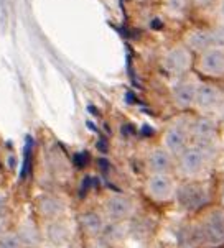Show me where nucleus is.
<instances>
[{
  "label": "nucleus",
  "instance_id": "8",
  "mask_svg": "<svg viewBox=\"0 0 224 248\" xmlns=\"http://www.w3.org/2000/svg\"><path fill=\"white\" fill-rule=\"evenodd\" d=\"M201 163H203V155L200 153V150H190L185 153L183 156V166L185 170L193 173V171L200 170L201 168Z\"/></svg>",
  "mask_w": 224,
  "mask_h": 248
},
{
  "label": "nucleus",
  "instance_id": "17",
  "mask_svg": "<svg viewBox=\"0 0 224 248\" xmlns=\"http://www.w3.org/2000/svg\"><path fill=\"white\" fill-rule=\"evenodd\" d=\"M91 184H92V179L87 176V178L83 181V186H81V189H79V196H81V197L86 196V192H87V189L91 187Z\"/></svg>",
  "mask_w": 224,
  "mask_h": 248
},
{
  "label": "nucleus",
  "instance_id": "7",
  "mask_svg": "<svg viewBox=\"0 0 224 248\" xmlns=\"http://www.w3.org/2000/svg\"><path fill=\"white\" fill-rule=\"evenodd\" d=\"M185 141H187V137H185L183 130L173 128V130H170V132H168V135H167V145H168V148H170V150H173V151L183 150Z\"/></svg>",
  "mask_w": 224,
  "mask_h": 248
},
{
  "label": "nucleus",
  "instance_id": "16",
  "mask_svg": "<svg viewBox=\"0 0 224 248\" xmlns=\"http://www.w3.org/2000/svg\"><path fill=\"white\" fill-rule=\"evenodd\" d=\"M0 248H18V242L15 237H7L0 242Z\"/></svg>",
  "mask_w": 224,
  "mask_h": 248
},
{
  "label": "nucleus",
  "instance_id": "3",
  "mask_svg": "<svg viewBox=\"0 0 224 248\" xmlns=\"http://www.w3.org/2000/svg\"><path fill=\"white\" fill-rule=\"evenodd\" d=\"M190 64V54L185 49H173L165 58V66L172 74H181Z\"/></svg>",
  "mask_w": 224,
  "mask_h": 248
},
{
  "label": "nucleus",
  "instance_id": "12",
  "mask_svg": "<svg viewBox=\"0 0 224 248\" xmlns=\"http://www.w3.org/2000/svg\"><path fill=\"white\" fill-rule=\"evenodd\" d=\"M32 146H33V140L32 137H27V145H25V161L22 166V173H20V179H25L30 171V163H32Z\"/></svg>",
  "mask_w": 224,
  "mask_h": 248
},
{
  "label": "nucleus",
  "instance_id": "9",
  "mask_svg": "<svg viewBox=\"0 0 224 248\" xmlns=\"http://www.w3.org/2000/svg\"><path fill=\"white\" fill-rule=\"evenodd\" d=\"M150 192L157 197L168 196V192H170V181L163 178V176H155L150 181Z\"/></svg>",
  "mask_w": 224,
  "mask_h": 248
},
{
  "label": "nucleus",
  "instance_id": "15",
  "mask_svg": "<svg viewBox=\"0 0 224 248\" xmlns=\"http://www.w3.org/2000/svg\"><path fill=\"white\" fill-rule=\"evenodd\" d=\"M89 153L87 151H81V153L74 155V165L76 168H86L89 165Z\"/></svg>",
  "mask_w": 224,
  "mask_h": 248
},
{
  "label": "nucleus",
  "instance_id": "10",
  "mask_svg": "<svg viewBox=\"0 0 224 248\" xmlns=\"http://www.w3.org/2000/svg\"><path fill=\"white\" fill-rule=\"evenodd\" d=\"M190 43H191L193 48L201 49L213 43V36H211V33L208 31H194L191 33V36H190Z\"/></svg>",
  "mask_w": 224,
  "mask_h": 248
},
{
  "label": "nucleus",
  "instance_id": "18",
  "mask_svg": "<svg viewBox=\"0 0 224 248\" xmlns=\"http://www.w3.org/2000/svg\"><path fill=\"white\" fill-rule=\"evenodd\" d=\"M99 168L104 171V173H107V171H109V161H105V159H99Z\"/></svg>",
  "mask_w": 224,
  "mask_h": 248
},
{
  "label": "nucleus",
  "instance_id": "13",
  "mask_svg": "<svg viewBox=\"0 0 224 248\" xmlns=\"http://www.w3.org/2000/svg\"><path fill=\"white\" fill-rule=\"evenodd\" d=\"M168 156L163 153V151H155L154 155H152V158H150V165L154 170H157V171H163L165 168H168Z\"/></svg>",
  "mask_w": 224,
  "mask_h": 248
},
{
  "label": "nucleus",
  "instance_id": "23",
  "mask_svg": "<svg viewBox=\"0 0 224 248\" xmlns=\"http://www.w3.org/2000/svg\"><path fill=\"white\" fill-rule=\"evenodd\" d=\"M201 2H209V0H201Z\"/></svg>",
  "mask_w": 224,
  "mask_h": 248
},
{
  "label": "nucleus",
  "instance_id": "14",
  "mask_svg": "<svg viewBox=\"0 0 224 248\" xmlns=\"http://www.w3.org/2000/svg\"><path fill=\"white\" fill-rule=\"evenodd\" d=\"M109 211L116 217L124 216V214L129 211V202L125 199H112L111 202H109Z\"/></svg>",
  "mask_w": 224,
  "mask_h": 248
},
{
  "label": "nucleus",
  "instance_id": "6",
  "mask_svg": "<svg viewBox=\"0 0 224 248\" xmlns=\"http://www.w3.org/2000/svg\"><path fill=\"white\" fill-rule=\"evenodd\" d=\"M196 99H198V102H200V106H203V107H213L214 104L218 102L219 94H218L216 89H213V87L201 86L200 91H198V94H196Z\"/></svg>",
  "mask_w": 224,
  "mask_h": 248
},
{
  "label": "nucleus",
  "instance_id": "21",
  "mask_svg": "<svg viewBox=\"0 0 224 248\" xmlns=\"http://www.w3.org/2000/svg\"><path fill=\"white\" fill-rule=\"evenodd\" d=\"M143 133H147V135H150V133H154V132H152L150 128H147V127H145V128H143Z\"/></svg>",
  "mask_w": 224,
  "mask_h": 248
},
{
  "label": "nucleus",
  "instance_id": "11",
  "mask_svg": "<svg viewBox=\"0 0 224 248\" xmlns=\"http://www.w3.org/2000/svg\"><path fill=\"white\" fill-rule=\"evenodd\" d=\"M196 133L201 140H209L214 133V127L209 120H200L196 124Z\"/></svg>",
  "mask_w": 224,
  "mask_h": 248
},
{
  "label": "nucleus",
  "instance_id": "4",
  "mask_svg": "<svg viewBox=\"0 0 224 248\" xmlns=\"http://www.w3.org/2000/svg\"><path fill=\"white\" fill-rule=\"evenodd\" d=\"M201 64H203V69L208 74H213V76L224 74V53L218 51V49L208 51L203 56Z\"/></svg>",
  "mask_w": 224,
  "mask_h": 248
},
{
  "label": "nucleus",
  "instance_id": "19",
  "mask_svg": "<svg viewBox=\"0 0 224 248\" xmlns=\"http://www.w3.org/2000/svg\"><path fill=\"white\" fill-rule=\"evenodd\" d=\"M97 148L103 151V153H105V151H107V143H105V140H99V141H97Z\"/></svg>",
  "mask_w": 224,
  "mask_h": 248
},
{
  "label": "nucleus",
  "instance_id": "2",
  "mask_svg": "<svg viewBox=\"0 0 224 248\" xmlns=\"http://www.w3.org/2000/svg\"><path fill=\"white\" fill-rule=\"evenodd\" d=\"M205 238L213 243L224 240V214L214 212L205 224Z\"/></svg>",
  "mask_w": 224,
  "mask_h": 248
},
{
  "label": "nucleus",
  "instance_id": "20",
  "mask_svg": "<svg viewBox=\"0 0 224 248\" xmlns=\"http://www.w3.org/2000/svg\"><path fill=\"white\" fill-rule=\"evenodd\" d=\"M122 133H124V135H132V133H134V128L130 127V125H125V127L122 128Z\"/></svg>",
  "mask_w": 224,
  "mask_h": 248
},
{
  "label": "nucleus",
  "instance_id": "5",
  "mask_svg": "<svg viewBox=\"0 0 224 248\" xmlns=\"http://www.w3.org/2000/svg\"><path fill=\"white\" fill-rule=\"evenodd\" d=\"M196 97V91H194V86L190 82L180 84L175 89V100L176 104L181 107H187L193 102V99Z\"/></svg>",
  "mask_w": 224,
  "mask_h": 248
},
{
  "label": "nucleus",
  "instance_id": "22",
  "mask_svg": "<svg viewBox=\"0 0 224 248\" xmlns=\"http://www.w3.org/2000/svg\"><path fill=\"white\" fill-rule=\"evenodd\" d=\"M221 12H223V16H224V2H223V8H221Z\"/></svg>",
  "mask_w": 224,
  "mask_h": 248
},
{
  "label": "nucleus",
  "instance_id": "1",
  "mask_svg": "<svg viewBox=\"0 0 224 248\" xmlns=\"http://www.w3.org/2000/svg\"><path fill=\"white\" fill-rule=\"evenodd\" d=\"M178 201L187 209H198L205 204L206 192L198 184H188V186L181 187L178 191Z\"/></svg>",
  "mask_w": 224,
  "mask_h": 248
}]
</instances>
